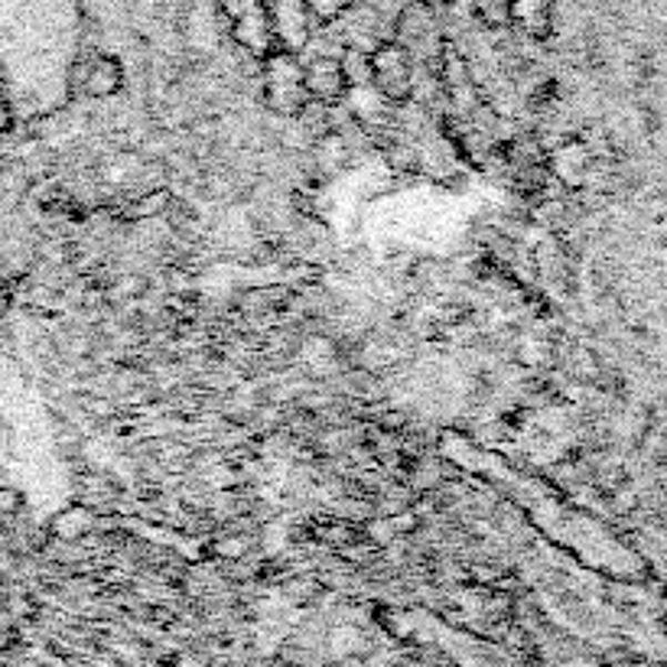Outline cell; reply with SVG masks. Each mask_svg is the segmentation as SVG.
<instances>
[{
  "label": "cell",
  "instance_id": "cell-1",
  "mask_svg": "<svg viewBox=\"0 0 667 667\" xmlns=\"http://www.w3.org/2000/svg\"><path fill=\"white\" fill-rule=\"evenodd\" d=\"M368 85L387 104H407L417 89V65L414 55L397 40H384L382 47L368 52Z\"/></svg>",
  "mask_w": 667,
  "mask_h": 667
},
{
  "label": "cell",
  "instance_id": "cell-2",
  "mask_svg": "<svg viewBox=\"0 0 667 667\" xmlns=\"http://www.w3.org/2000/svg\"><path fill=\"white\" fill-rule=\"evenodd\" d=\"M264 101L281 118H300L310 104L303 85V59L296 52H271L264 59Z\"/></svg>",
  "mask_w": 667,
  "mask_h": 667
},
{
  "label": "cell",
  "instance_id": "cell-3",
  "mask_svg": "<svg viewBox=\"0 0 667 667\" xmlns=\"http://www.w3.org/2000/svg\"><path fill=\"white\" fill-rule=\"evenodd\" d=\"M225 13H229V27H232L235 43L247 49L251 55L267 59L271 52L281 49L271 10L261 0H225Z\"/></svg>",
  "mask_w": 667,
  "mask_h": 667
},
{
  "label": "cell",
  "instance_id": "cell-4",
  "mask_svg": "<svg viewBox=\"0 0 667 667\" xmlns=\"http://www.w3.org/2000/svg\"><path fill=\"white\" fill-rule=\"evenodd\" d=\"M303 85L310 101L323 108H338L352 92L342 59L333 55H313L310 62H303Z\"/></svg>",
  "mask_w": 667,
  "mask_h": 667
},
{
  "label": "cell",
  "instance_id": "cell-5",
  "mask_svg": "<svg viewBox=\"0 0 667 667\" xmlns=\"http://www.w3.org/2000/svg\"><path fill=\"white\" fill-rule=\"evenodd\" d=\"M310 0H274L271 20L277 33V47L284 52H296L310 43Z\"/></svg>",
  "mask_w": 667,
  "mask_h": 667
},
{
  "label": "cell",
  "instance_id": "cell-6",
  "mask_svg": "<svg viewBox=\"0 0 667 667\" xmlns=\"http://www.w3.org/2000/svg\"><path fill=\"white\" fill-rule=\"evenodd\" d=\"M79 79H82V95L104 101V98H114L124 89V65H121V59L101 52L92 62H85Z\"/></svg>",
  "mask_w": 667,
  "mask_h": 667
},
{
  "label": "cell",
  "instance_id": "cell-7",
  "mask_svg": "<svg viewBox=\"0 0 667 667\" xmlns=\"http://www.w3.org/2000/svg\"><path fill=\"white\" fill-rule=\"evenodd\" d=\"M473 10L485 27H508L515 23V0H473Z\"/></svg>",
  "mask_w": 667,
  "mask_h": 667
},
{
  "label": "cell",
  "instance_id": "cell-8",
  "mask_svg": "<svg viewBox=\"0 0 667 667\" xmlns=\"http://www.w3.org/2000/svg\"><path fill=\"white\" fill-rule=\"evenodd\" d=\"M554 0H515V20H527V27H537L540 17L550 13Z\"/></svg>",
  "mask_w": 667,
  "mask_h": 667
},
{
  "label": "cell",
  "instance_id": "cell-9",
  "mask_svg": "<svg viewBox=\"0 0 667 667\" xmlns=\"http://www.w3.org/2000/svg\"><path fill=\"white\" fill-rule=\"evenodd\" d=\"M345 3H348V0H310V7H313L320 17H335V13H342Z\"/></svg>",
  "mask_w": 667,
  "mask_h": 667
},
{
  "label": "cell",
  "instance_id": "cell-10",
  "mask_svg": "<svg viewBox=\"0 0 667 667\" xmlns=\"http://www.w3.org/2000/svg\"><path fill=\"white\" fill-rule=\"evenodd\" d=\"M10 121H13V114H10L7 89H3V79H0V131H7V128H10Z\"/></svg>",
  "mask_w": 667,
  "mask_h": 667
}]
</instances>
